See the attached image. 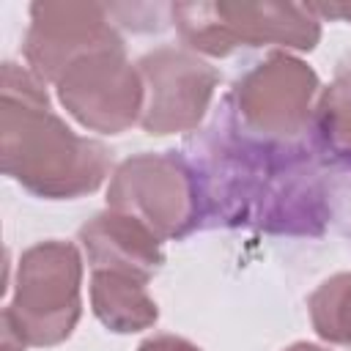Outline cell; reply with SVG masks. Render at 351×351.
Here are the masks:
<instances>
[{"mask_svg":"<svg viewBox=\"0 0 351 351\" xmlns=\"http://www.w3.org/2000/svg\"><path fill=\"white\" fill-rule=\"evenodd\" d=\"M47 82L27 66L3 63L0 167L44 200H74L96 192L110 176V148L77 134L52 112Z\"/></svg>","mask_w":351,"mask_h":351,"instance_id":"cell-1","label":"cell"},{"mask_svg":"<svg viewBox=\"0 0 351 351\" xmlns=\"http://www.w3.org/2000/svg\"><path fill=\"white\" fill-rule=\"evenodd\" d=\"M170 16L192 52L228 58L241 47H280L313 52L321 41V19L310 5L274 0L176 3Z\"/></svg>","mask_w":351,"mask_h":351,"instance_id":"cell-2","label":"cell"},{"mask_svg":"<svg viewBox=\"0 0 351 351\" xmlns=\"http://www.w3.org/2000/svg\"><path fill=\"white\" fill-rule=\"evenodd\" d=\"M82 252L71 241L47 239L22 250L3 324L25 346L47 348L69 340L82 315Z\"/></svg>","mask_w":351,"mask_h":351,"instance_id":"cell-3","label":"cell"},{"mask_svg":"<svg viewBox=\"0 0 351 351\" xmlns=\"http://www.w3.org/2000/svg\"><path fill=\"white\" fill-rule=\"evenodd\" d=\"M107 208L140 219L162 241L184 239L203 211L197 170L176 151L134 154L112 170Z\"/></svg>","mask_w":351,"mask_h":351,"instance_id":"cell-4","label":"cell"},{"mask_svg":"<svg viewBox=\"0 0 351 351\" xmlns=\"http://www.w3.org/2000/svg\"><path fill=\"white\" fill-rule=\"evenodd\" d=\"M321 80L302 58L274 49L247 74H241L230 90L236 126L274 145H288L307 132L315 112Z\"/></svg>","mask_w":351,"mask_h":351,"instance_id":"cell-5","label":"cell"},{"mask_svg":"<svg viewBox=\"0 0 351 351\" xmlns=\"http://www.w3.org/2000/svg\"><path fill=\"white\" fill-rule=\"evenodd\" d=\"M58 101L85 129L121 134L140 123L145 88L126 49H101L71 63L55 82Z\"/></svg>","mask_w":351,"mask_h":351,"instance_id":"cell-6","label":"cell"},{"mask_svg":"<svg viewBox=\"0 0 351 351\" xmlns=\"http://www.w3.org/2000/svg\"><path fill=\"white\" fill-rule=\"evenodd\" d=\"M145 88L143 132L154 137L195 132L214 99L219 71L184 47H156L137 63Z\"/></svg>","mask_w":351,"mask_h":351,"instance_id":"cell-7","label":"cell"},{"mask_svg":"<svg viewBox=\"0 0 351 351\" xmlns=\"http://www.w3.org/2000/svg\"><path fill=\"white\" fill-rule=\"evenodd\" d=\"M118 47H123V38L112 25L110 5L77 0H38L30 5L22 55L41 82L55 85L80 58Z\"/></svg>","mask_w":351,"mask_h":351,"instance_id":"cell-8","label":"cell"},{"mask_svg":"<svg viewBox=\"0 0 351 351\" xmlns=\"http://www.w3.org/2000/svg\"><path fill=\"white\" fill-rule=\"evenodd\" d=\"M77 241L90 271H118L148 282L165 263L162 239L140 219L112 208L93 214L77 230Z\"/></svg>","mask_w":351,"mask_h":351,"instance_id":"cell-9","label":"cell"},{"mask_svg":"<svg viewBox=\"0 0 351 351\" xmlns=\"http://www.w3.org/2000/svg\"><path fill=\"white\" fill-rule=\"evenodd\" d=\"M148 282L118 271H90L93 315L115 335L151 329L159 321V307L151 299Z\"/></svg>","mask_w":351,"mask_h":351,"instance_id":"cell-10","label":"cell"},{"mask_svg":"<svg viewBox=\"0 0 351 351\" xmlns=\"http://www.w3.org/2000/svg\"><path fill=\"white\" fill-rule=\"evenodd\" d=\"M313 129L318 145L326 154L351 165V66L337 69L335 80L321 88L313 112Z\"/></svg>","mask_w":351,"mask_h":351,"instance_id":"cell-11","label":"cell"},{"mask_svg":"<svg viewBox=\"0 0 351 351\" xmlns=\"http://www.w3.org/2000/svg\"><path fill=\"white\" fill-rule=\"evenodd\" d=\"M315 335L335 346H351V271L332 274L307 296Z\"/></svg>","mask_w":351,"mask_h":351,"instance_id":"cell-12","label":"cell"},{"mask_svg":"<svg viewBox=\"0 0 351 351\" xmlns=\"http://www.w3.org/2000/svg\"><path fill=\"white\" fill-rule=\"evenodd\" d=\"M137 351H203V348L178 335H154V337L143 340L137 346Z\"/></svg>","mask_w":351,"mask_h":351,"instance_id":"cell-13","label":"cell"},{"mask_svg":"<svg viewBox=\"0 0 351 351\" xmlns=\"http://www.w3.org/2000/svg\"><path fill=\"white\" fill-rule=\"evenodd\" d=\"M310 11L318 19H343L351 22V0H337V3H307Z\"/></svg>","mask_w":351,"mask_h":351,"instance_id":"cell-14","label":"cell"},{"mask_svg":"<svg viewBox=\"0 0 351 351\" xmlns=\"http://www.w3.org/2000/svg\"><path fill=\"white\" fill-rule=\"evenodd\" d=\"M282 351H329V348H324V346H318V343L299 340V343H291V346H288V348H282Z\"/></svg>","mask_w":351,"mask_h":351,"instance_id":"cell-15","label":"cell"}]
</instances>
